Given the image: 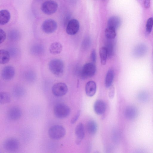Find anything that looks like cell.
<instances>
[{
  "label": "cell",
  "mask_w": 153,
  "mask_h": 153,
  "mask_svg": "<svg viewBox=\"0 0 153 153\" xmlns=\"http://www.w3.org/2000/svg\"><path fill=\"white\" fill-rule=\"evenodd\" d=\"M48 134L51 139L58 140L65 136L66 134V130L62 126L56 125L51 126L48 130Z\"/></svg>",
  "instance_id": "cell-1"
},
{
  "label": "cell",
  "mask_w": 153,
  "mask_h": 153,
  "mask_svg": "<svg viewBox=\"0 0 153 153\" xmlns=\"http://www.w3.org/2000/svg\"><path fill=\"white\" fill-rule=\"evenodd\" d=\"M48 66L51 72L56 75H61L63 73L64 65L61 59H55L51 60L49 63Z\"/></svg>",
  "instance_id": "cell-2"
},
{
  "label": "cell",
  "mask_w": 153,
  "mask_h": 153,
  "mask_svg": "<svg viewBox=\"0 0 153 153\" xmlns=\"http://www.w3.org/2000/svg\"><path fill=\"white\" fill-rule=\"evenodd\" d=\"M71 109L67 105L63 103H59L55 106L53 111L55 115L59 118L62 119L68 117Z\"/></svg>",
  "instance_id": "cell-3"
},
{
  "label": "cell",
  "mask_w": 153,
  "mask_h": 153,
  "mask_svg": "<svg viewBox=\"0 0 153 153\" xmlns=\"http://www.w3.org/2000/svg\"><path fill=\"white\" fill-rule=\"evenodd\" d=\"M96 71V68L93 63L85 64L80 71V76L82 79L91 77L94 76Z\"/></svg>",
  "instance_id": "cell-4"
},
{
  "label": "cell",
  "mask_w": 153,
  "mask_h": 153,
  "mask_svg": "<svg viewBox=\"0 0 153 153\" xmlns=\"http://www.w3.org/2000/svg\"><path fill=\"white\" fill-rule=\"evenodd\" d=\"M58 5L55 1L47 0L44 1L41 6L42 11L47 15H51L54 13L57 10Z\"/></svg>",
  "instance_id": "cell-5"
},
{
  "label": "cell",
  "mask_w": 153,
  "mask_h": 153,
  "mask_svg": "<svg viewBox=\"0 0 153 153\" xmlns=\"http://www.w3.org/2000/svg\"><path fill=\"white\" fill-rule=\"evenodd\" d=\"M3 148L9 152H14L18 149L19 146V143L16 139L10 137L6 139L3 142Z\"/></svg>",
  "instance_id": "cell-6"
},
{
  "label": "cell",
  "mask_w": 153,
  "mask_h": 153,
  "mask_svg": "<svg viewBox=\"0 0 153 153\" xmlns=\"http://www.w3.org/2000/svg\"><path fill=\"white\" fill-rule=\"evenodd\" d=\"M68 91V87L65 83L58 82L54 84L52 87V91L54 95L61 97L65 95Z\"/></svg>",
  "instance_id": "cell-7"
},
{
  "label": "cell",
  "mask_w": 153,
  "mask_h": 153,
  "mask_svg": "<svg viewBox=\"0 0 153 153\" xmlns=\"http://www.w3.org/2000/svg\"><path fill=\"white\" fill-rule=\"evenodd\" d=\"M57 24L54 20L49 19L46 20L43 22L42 28L46 33L50 34L54 32L57 28Z\"/></svg>",
  "instance_id": "cell-8"
},
{
  "label": "cell",
  "mask_w": 153,
  "mask_h": 153,
  "mask_svg": "<svg viewBox=\"0 0 153 153\" xmlns=\"http://www.w3.org/2000/svg\"><path fill=\"white\" fill-rule=\"evenodd\" d=\"M79 28L78 21L76 19H73L69 21L66 27V32L68 35H74L77 33Z\"/></svg>",
  "instance_id": "cell-9"
},
{
  "label": "cell",
  "mask_w": 153,
  "mask_h": 153,
  "mask_svg": "<svg viewBox=\"0 0 153 153\" xmlns=\"http://www.w3.org/2000/svg\"><path fill=\"white\" fill-rule=\"evenodd\" d=\"M22 115L21 109L19 107L14 106L10 108L7 112L8 118L11 120L19 119Z\"/></svg>",
  "instance_id": "cell-10"
},
{
  "label": "cell",
  "mask_w": 153,
  "mask_h": 153,
  "mask_svg": "<svg viewBox=\"0 0 153 153\" xmlns=\"http://www.w3.org/2000/svg\"><path fill=\"white\" fill-rule=\"evenodd\" d=\"M15 72V69L13 67L7 66L2 69L1 76L2 78L5 80H10L14 76Z\"/></svg>",
  "instance_id": "cell-11"
},
{
  "label": "cell",
  "mask_w": 153,
  "mask_h": 153,
  "mask_svg": "<svg viewBox=\"0 0 153 153\" xmlns=\"http://www.w3.org/2000/svg\"><path fill=\"white\" fill-rule=\"evenodd\" d=\"M138 111L137 108L132 106L127 107L125 110L124 114L127 119L131 120L135 119L138 115Z\"/></svg>",
  "instance_id": "cell-12"
},
{
  "label": "cell",
  "mask_w": 153,
  "mask_h": 153,
  "mask_svg": "<svg viewBox=\"0 0 153 153\" xmlns=\"http://www.w3.org/2000/svg\"><path fill=\"white\" fill-rule=\"evenodd\" d=\"M85 91L86 95L90 97L94 96L97 91V85L93 81H90L87 82L85 86Z\"/></svg>",
  "instance_id": "cell-13"
},
{
  "label": "cell",
  "mask_w": 153,
  "mask_h": 153,
  "mask_svg": "<svg viewBox=\"0 0 153 153\" xmlns=\"http://www.w3.org/2000/svg\"><path fill=\"white\" fill-rule=\"evenodd\" d=\"M94 108L95 112L98 115L103 114L106 109L105 102L101 100H97L94 103Z\"/></svg>",
  "instance_id": "cell-14"
},
{
  "label": "cell",
  "mask_w": 153,
  "mask_h": 153,
  "mask_svg": "<svg viewBox=\"0 0 153 153\" xmlns=\"http://www.w3.org/2000/svg\"><path fill=\"white\" fill-rule=\"evenodd\" d=\"M107 24L108 27L113 28L116 30L120 25L121 20L118 16H112L108 19Z\"/></svg>",
  "instance_id": "cell-15"
},
{
  "label": "cell",
  "mask_w": 153,
  "mask_h": 153,
  "mask_svg": "<svg viewBox=\"0 0 153 153\" xmlns=\"http://www.w3.org/2000/svg\"><path fill=\"white\" fill-rule=\"evenodd\" d=\"M62 46L61 44L58 42H55L51 44L49 51L51 53L56 55L60 53L62 50Z\"/></svg>",
  "instance_id": "cell-16"
},
{
  "label": "cell",
  "mask_w": 153,
  "mask_h": 153,
  "mask_svg": "<svg viewBox=\"0 0 153 153\" xmlns=\"http://www.w3.org/2000/svg\"><path fill=\"white\" fill-rule=\"evenodd\" d=\"M114 77V72L112 69H109L107 72L105 80V85L106 88L111 87Z\"/></svg>",
  "instance_id": "cell-17"
},
{
  "label": "cell",
  "mask_w": 153,
  "mask_h": 153,
  "mask_svg": "<svg viewBox=\"0 0 153 153\" xmlns=\"http://www.w3.org/2000/svg\"><path fill=\"white\" fill-rule=\"evenodd\" d=\"M10 15L9 12L6 10H3L0 12V24L5 25L9 21Z\"/></svg>",
  "instance_id": "cell-18"
},
{
  "label": "cell",
  "mask_w": 153,
  "mask_h": 153,
  "mask_svg": "<svg viewBox=\"0 0 153 153\" xmlns=\"http://www.w3.org/2000/svg\"><path fill=\"white\" fill-rule=\"evenodd\" d=\"M75 133L77 139L80 141L83 139L85 137V130L83 124L79 123L75 129Z\"/></svg>",
  "instance_id": "cell-19"
},
{
  "label": "cell",
  "mask_w": 153,
  "mask_h": 153,
  "mask_svg": "<svg viewBox=\"0 0 153 153\" xmlns=\"http://www.w3.org/2000/svg\"><path fill=\"white\" fill-rule=\"evenodd\" d=\"M86 127L88 133L91 135L95 134L97 130V125L94 120H89L87 123Z\"/></svg>",
  "instance_id": "cell-20"
},
{
  "label": "cell",
  "mask_w": 153,
  "mask_h": 153,
  "mask_svg": "<svg viewBox=\"0 0 153 153\" xmlns=\"http://www.w3.org/2000/svg\"><path fill=\"white\" fill-rule=\"evenodd\" d=\"M10 56L9 52L7 51L1 49L0 50V64H4L8 63L10 60Z\"/></svg>",
  "instance_id": "cell-21"
},
{
  "label": "cell",
  "mask_w": 153,
  "mask_h": 153,
  "mask_svg": "<svg viewBox=\"0 0 153 153\" xmlns=\"http://www.w3.org/2000/svg\"><path fill=\"white\" fill-rule=\"evenodd\" d=\"M99 54L101 63L102 65H105L106 64L108 57L107 51L105 47H102L100 48Z\"/></svg>",
  "instance_id": "cell-22"
},
{
  "label": "cell",
  "mask_w": 153,
  "mask_h": 153,
  "mask_svg": "<svg viewBox=\"0 0 153 153\" xmlns=\"http://www.w3.org/2000/svg\"><path fill=\"white\" fill-rule=\"evenodd\" d=\"M105 34L106 37L108 39H114L116 35V29L108 27L105 30Z\"/></svg>",
  "instance_id": "cell-23"
},
{
  "label": "cell",
  "mask_w": 153,
  "mask_h": 153,
  "mask_svg": "<svg viewBox=\"0 0 153 153\" xmlns=\"http://www.w3.org/2000/svg\"><path fill=\"white\" fill-rule=\"evenodd\" d=\"M11 97L7 92H2L0 93V103L3 104L8 103L10 102Z\"/></svg>",
  "instance_id": "cell-24"
},
{
  "label": "cell",
  "mask_w": 153,
  "mask_h": 153,
  "mask_svg": "<svg viewBox=\"0 0 153 153\" xmlns=\"http://www.w3.org/2000/svg\"><path fill=\"white\" fill-rule=\"evenodd\" d=\"M153 25V18L150 17L147 20L146 25V30L148 33L151 32Z\"/></svg>",
  "instance_id": "cell-25"
},
{
  "label": "cell",
  "mask_w": 153,
  "mask_h": 153,
  "mask_svg": "<svg viewBox=\"0 0 153 153\" xmlns=\"http://www.w3.org/2000/svg\"><path fill=\"white\" fill-rule=\"evenodd\" d=\"M106 47L108 53V56L111 57L113 54L114 51V47L112 42H109Z\"/></svg>",
  "instance_id": "cell-26"
},
{
  "label": "cell",
  "mask_w": 153,
  "mask_h": 153,
  "mask_svg": "<svg viewBox=\"0 0 153 153\" xmlns=\"http://www.w3.org/2000/svg\"><path fill=\"white\" fill-rule=\"evenodd\" d=\"M43 48L40 45H36L33 46L32 48V52L35 54L38 55L43 51Z\"/></svg>",
  "instance_id": "cell-27"
},
{
  "label": "cell",
  "mask_w": 153,
  "mask_h": 153,
  "mask_svg": "<svg viewBox=\"0 0 153 153\" xmlns=\"http://www.w3.org/2000/svg\"><path fill=\"white\" fill-rule=\"evenodd\" d=\"M91 44V40L89 38H85L82 42V47L84 49H87L89 47Z\"/></svg>",
  "instance_id": "cell-28"
},
{
  "label": "cell",
  "mask_w": 153,
  "mask_h": 153,
  "mask_svg": "<svg viewBox=\"0 0 153 153\" xmlns=\"http://www.w3.org/2000/svg\"><path fill=\"white\" fill-rule=\"evenodd\" d=\"M0 43L3 42L6 38V34L3 30L1 29L0 30Z\"/></svg>",
  "instance_id": "cell-29"
},
{
  "label": "cell",
  "mask_w": 153,
  "mask_h": 153,
  "mask_svg": "<svg viewBox=\"0 0 153 153\" xmlns=\"http://www.w3.org/2000/svg\"><path fill=\"white\" fill-rule=\"evenodd\" d=\"M91 58L93 63H94L96 62L97 60V55L95 49H93L92 51L91 54Z\"/></svg>",
  "instance_id": "cell-30"
},
{
  "label": "cell",
  "mask_w": 153,
  "mask_h": 153,
  "mask_svg": "<svg viewBox=\"0 0 153 153\" xmlns=\"http://www.w3.org/2000/svg\"><path fill=\"white\" fill-rule=\"evenodd\" d=\"M80 114V111H77L76 115L71 119V122L72 123H74L77 120L79 117Z\"/></svg>",
  "instance_id": "cell-31"
},
{
  "label": "cell",
  "mask_w": 153,
  "mask_h": 153,
  "mask_svg": "<svg viewBox=\"0 0 153 153\" xmlns=\"http://www.w3.org/2000/svg\"><path fill=\"white\" fill-rule=\"evenodd\" d=\"M150 0H145L144 6L146 8H148L150 6Z\"/></svg>",
  "instance_id": "cell-32"
},
{
  "label": "cell",
  "mask_w": 153,
  "mask_h": 153,
  "mask_svg": "<svg viewBox=\"0 0 153 153\" xmlns=\"http://www.w3.org/2000/svg\"><path fill=\"white\" fill-rule=\"evenodd\" d=\"M114 90L113 87L112 88L109 93V96L110 98H113L114 96Z\"/></svg>",
  "instance_id": "cell-33"
}]
</instances>
